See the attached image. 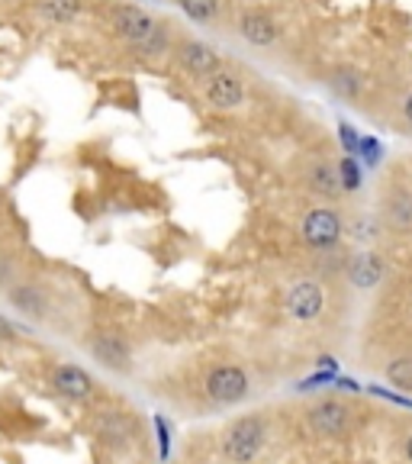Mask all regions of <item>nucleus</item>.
<instances>
[{
    "label": "nucleus",
    "mask_w": 412,
    "mask_h": 464,
    "mask_svg": "<svg viewBox=\"0 0 412 464\" xmlns=\"http://www.w3.org/2000/svg\"><path fill=\"white\" fill-rule=\"evenodd\" d=\"M264 420L261 416H242L239 422H232V429L223 439V455L229 458L232 464H248L264 445Z\"/></svg>",
    "instance_id": "obj_1"
},
{
    "label": "nucleus",
    "mask_w": 412,
    "mask_h": 464,
    "mask_svg": "<svg viewBox=\"0 0 412 464\" xmlns=\"http://www.w3.org/2000/svg\"><path fill=\"white\" fill-rule=\"evenodd\" d=\"M110 26H113L116 36L129 43V49H136V45L152 39V33L158 29V16L136 7V4H116V7L110 10Z\"/></svg>",
    "instance_id": "obj_2"
},
{
    "label": "nucleus",
    "mask_w": 412,
    "mask_h": 464,
    "mask_svg": "<svg viewBox=\"0 0 412 464\" xmlns=\"http://www.w3.org/2000/svg\"><path fill=\"white\" fill-rule=\"evenodd\" d=\"M300 236H303L306 246L316 248V252H332L341 239L339 213L329 210V207H316V210H310L303 217V223H300Z\"/></svg>",
    "instance_id": "obj_3"
},
{
    "label": "nucleus",
    "mask_w": 412,
    "mask_h": 464,
    "mask_svg": "<svg viewBox=\"0 0 412 464\" xmlns=\"http://www.w3.org/2000/svg\"><path fill=\"white\" fill-rule=\"evenodd\" d=\"M174 62L181 65L184 74L190 78H213V74L223 68L219 62V52L203 39H177L174 45Z\"/></svg>",
    "instance_id": "obj_4"
},
{
    "label": "nucleus",
    "mask_w": 412,
    "mask_h": 464,
    "mask_svg": "<svg viewBox=\"0 0 412 464\" xmlns=\"http://www.w3.org/2000/svg\"><path fill=\"white\" fill-rule=\"evenodd\" d=\"M203 97L213 110H235L245 103V81L229 68H219L213 78L203 84Z\"/></svg>",
    "instance_id": "obj_5"
},
{
    "label": "nucleus",
    "mask_w": 412,
    "mask_h": 464,
    "mask_svg": "<svg viewBox=\"0 0 412 464\" xmlns=\"http://www.w3.org/2000/svg\"><path fill=\"white\" fill-rule=\"evenodd\" d=\"M206 393L223 406L242 403L248 397V374L242 368H235V364H223V368H216L206 377Z\"/></svg>",
    "instance_id": "obj_6"
},
{
    "label": "nucleus",
    "mask_w": 412,
    "mask_h": 464,
    "mask_svg": "<svg viewBox=\"0 0 412 464\" xmlns=\"http://www.w3.org/2000/svg\"><path fill=\"white\" fill-rule=\"evenodd\" d=\"M84 345H87V352H91V355L103 364V368L120 371V374H129V371H132V352H129V345L120 339V335L94 333V335H87Z\"/></svg>",
    "instance_id": "obj_7"
},
{
    "label": "nucleus",
    "mask_w": 412,
    "mask_h": 464,
    "mask_svg": "<svg viewBox=\"0 0 412 464\" xmlns=\"http://www.w3.org/2000/svg\"><path fill=\"white\" fill-rule=\"evenodd\" d=\"M239 36L245 39L254 49H271V45L281 39V29H277V20L261 7H248L242 10L239 16Z\"/></svg>",
    "instance_id": "obj_8"
},
{
    "label": "nucleus",
    "mask_w": 412,
    "mask_h": 464,
    "mask_svg": "<svg viewBox=\"0 0 412 464\" xmlns=\"http://www.w3.org/2000/svg\"><path fill=\"white\" fill-rule=\"evenodd\" d=\"M310 422L316 432L339 439V435H345L351 429V413H348V406L339 403V400H322V403H316L310 410Z\"/></svg>",
    "instance_id": "obj_9"
},
{
    "label": "nucleus",
    "mask_w": 412,
    "mask_h": 464,
    "mask_svg": "<svg viewBox=\"0 0 412 464\" xmlns=\"http://www.w3.org/2000/svg\"><path fill=\"white\" fill-rule=\"evenodd\" d=\"M52 387H55L62 397L78 400V403L91 400V397H94V391H97L94 377L87 374V371L74 368V364H62V368H55V374H52Z\"/></svg>",
    "instance_id": "obj_10"
},
{
    "label": "nucleus",
    "mask_w": 412,
    "mask_h": 464,
    "mask_svg": "<svg viewBox=\"0 0 412 464\" xmlns=\"http://www.w3.org/2000/svg\"><path fill=\"white\" fill-rule=\"evenodd\" d=\"M326 306V297H322V290H319L316 281H300L290 287L287 294V310L293 319H316Z\"/></svg>",
    "instance_id": "obj_11"
},
{
    "label": "nucleus",
    "mask_w": 412,
    "mask_h": 464,
    "mask_svg": "<svg viewBox=\"0 0 412 464\" xmlns=\"http://www.w3.org/2000/svg\"><path fill=\"white\" fill-rule=\"evenodd\" d=\"M7 300L16 306V310L26 313V316H33V319H43L45 310H49L45 294L36 287V284H16V287L7 290Z\"/></svg>",
    "instance_id": "obj_12"
},
{
    "label": "nucleus",
    "mask_w": 412,
    "mask_h": 464,
    "mask_svg": "<svg viewBox=\"0 0 412 464\" xmlns=\"http://www.w3.org/2000/svg\"><path fill=\"white\" fill-rule=\"evenodd\" d=\"M97 435H101L107 445H126L132 439V422L116 410H107L97 420Z\"/></svg>",
    "instance_id": "obj_13"
},
{
    "label": "nucleus",
    "mask_w": 412,
    "mask_h": 464,
    "mask_svg": "<svg viewBox=\"0 0 412 464\" xmlns=\"http://www.w3.org/2000/svg\"><path fill=\"white\" fill-rule=\"evenodd\" d=\"M306 181H310V188L322 197H339L341 194L339 168L329 165V161H312L310 171H306Z\"/></svg>",
    "instance_id": "obj_14"
},
{
    "label": "nucleus",
    "mask_w": 412,
    "mask_h": 464,
    "mask_svg": "<svg viewBox=\"0 0 412 464\" xmlns=\"http://www.w3.org/2000/svg\"><path fill=\"white\" fill-rule=\"evenodd\" d=\"M380 275H384V265L370 252H361L348 261V277H351L358 287H374V284L380 281Z\"/></svg>",
    "instance_id": "obj_15"
},
{
    "label": "nucleus",
    "mask_w": 412,
    "mask_h": 464,
    "mask_svg": "<svg viewBox=\"0 0 412 464\" xmlns=\"http://www.w3.org/2000/svg\"><path fill=\"white\" fill-rule=\"evenodd\" d=\"M174 23L171 20H158V29L152 33V39L149 43H142V45H136V55H142V58H161L165 52H174Z\"/></svg>",
    "instance_id": "obj_16"
},
{
    "label": "nucleus",
    "mask_w": 412,
    "mask_h": 464,
    "mask_svg": "<svg viewBox=\"0 0 412 464\" xmlns=\"http://www.w3.org/2000/svg\"><path fill=\"white\" fill-rule=\"evenodd\" d=\"M36 10L52 26H68V23L81 14V0H43Z\"/></svg>",
    "instance_id": "obj_17"
},
{
    "label": "nucleus",
    "mask_w": 412,
    "mask_h": 464,
    "mask_svg": "<svg viewBox=\"0 0 412 464\" xmlns=\"http://www.w3.org/2000/svg\"><path fill=\"white\" fill-rule=\"evenodd\" d=\"M384 213L390 226H397V229H412V194H406V190L393 194L390 200H387Z\"/></svg>",
    "instance_id": "obj_18"
},
{
    "label": "nucleus",
    "mask_w": 412,
    "mask_h": 464,
    "mask_svg": "<svg viewBox=\"0 0 412 464\" xmlns=\"http://www.w3.org/2000/svg\"><path fill=\"white\" fill-rule=\"evenodd\" d=\"M329 87H332L341 101H355L361 94V74L355 68H335L332 78H329Z\"/></svg>",
    "instance_id": "obj_19"
},
{
    "label": "nucleus",
    "mask_w": 412,
    "mask_h": 464,
    "mask_svg": "<svg viewBox=\"0 0 412 464\" xmlns=\"http://www.w3.org/2000/svg\"><path fill=\"white\" fill-rule=\"evenodd\" d=\"M177 7L194 23H213L219 16V0H177Z\"/></svg>",
    "instance_id": "obj_20"
},
{
    "label": "nucleus",
    "mask_w": 412,
    "mask_h": 464,
    "mask_svg": "<svg viewBox=\"0 0 412 464\" xmlns=\"http://www.w3.org/2000/svg\"><path fill=\"white\" fill-rule=\"evenodd\" d=\"M387 381L399 391L412 393V358H397V362L387 364Z\"/></svg>",
    "instance_id": "obj_21"
},
{
    "label": "nucleus",
    "mask_w": 412,
    "mask_h": 464,
    "mask_svg": "<svg viewBox=\"0 0 412 464\" xmlns=\"http://www.w3.org/2000/svg\"><path fill=\"white\" fill-rule=\"evenodd\" d=\"M339 178H341V190H358V188H361V171H358L355 159H341Z\"/></svg>",
    "instance_id": "obj_22"
},
{
    "label": "nucleus",
    "mask_w": 412,
    "mask_h": 464,
    "mask_svg": "<svg viewBox=\"0 0 412 464\" xmlns=\"http://www.w3.org/2000/svg\"><path fill=\"white\" fill-rule=\"evenodd\" d=\"M339 130H341V142H345V145H351V155H358V149H361V139H358L355 126L341 123Z\"/></svg>",
    "instance_id": "obj_23"
},
{
    "label": "nucleus",
    "mask_w": 412,
    "mask_h": 464,
    "mask_svg": "<svg viewBox=\"0 0 412 464\" xmlns=\"http://www.w3.org/2000/svg\"><path fill=\"white\" fill-rule=\"evenodd\" d=\"M14 339H16V329L10 326L7 319L0 316V342H14Z\"/></svg>",
    "instance_id": "obj_24"
},
{
    "label": "nucleus",
    "mask_w": 412,
    "mask_h": 464,
    "mask_svg": "<svg viewBox=\"0 0 412 464\" xmlns=\"http://www.w3.org/2000/svg\"><path fill=\"white\" fill-rule=\"evenodd\" d=\"M399 110H403V120H406V123L412 126V91L403 97V107H399Z\"/></svg>",
    "instance_id": "obj_25"
},
{
    "label": "nucleus",
    "mask_w": 412,
    "mask_h": 464,
    "mask_svg": "<svg viewBox=\"0 0 412 464\" xmlns=\"http://www.w3.org/2000/svg\"><path fill=\"white\" fill-rule=\"evenodd\" d=\"M0 284H7V261H0Z\"/></svg>",
    "instance_id": "obj_26"
},
{
    "label": "nucleus",
    "mask_w": 412,
    "mask_h": 464,
    "mask_svg": "<svg viewBox=\"0 0 412 464\" xmlns=\"http://www.w3.org/2000/svg\"><path fill=\"white\" fill-rule=\"evenodd\" d=\"M406 458H409V461H412V435H409V439H406Z\"/></svg>",
    "instance_id": "obj_27"
}]
</instances>
